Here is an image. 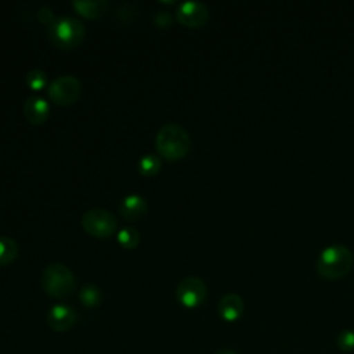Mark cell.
I'll use <instances>...</instances> for the list:
<instances>
[{"mask_svg":"<svg viewBox=\"0 0 354 354\" xmlns=\"http://www.w3.org/2000/svg\"><path fill=\"white\" fill-rule=\"evenodd\" d=\"M41 285L51 297L64 299L76 288V279L64 263H50L41 272Z\"/></svg>","mask_w":354,"mask_h":354,"instance_id":"cell-4","label":"cell"},{"mask_svg":"<svg viewBox=\"0 0 354 354\" xmlns=\"http://www.w3.org/2000/svg\"><path fill=\"white\" fill-rule=\"evenodd\" d=\"M37 18L40 22H43L44 25H50L55 17H54V12H53V8L51 7H47V6H43L41 8H39L37 11Z\"/></svg>","mask_w":354,"mask_h":354,"instance_id":"cell-20","label":"cell"},{"mask_svg":"<svg viewBox=\"0 0 354 354\" xmlns=\"http://www.w3.org/2000/svg\"><path fill=\"white\" fill-rule=\"evenodd\" d=\"M118 242L123 246V248H127V249H131L134 246L138 245L140 242V234L138 231L131 227V225H127V227H123L119 232H118Z\"/></svg>","mask_w":354,"mask_h":354,"instance_id":"cell-17","label":"cell"},{"mask_svg":"<svg viewBox=\"0 0 354 354\" xmlns=\"http://www.w3.org/2000/svg\"><path fill=\"white\" fill-rule=\"evenodd\" d=\"M243 310H245V303L238 293H225L224 296H221L217 304L218 315L227 322H234L238 318H241V315L243 314Z\"/></svg>","mask_w":354,"mask_h":354,"instance_id":"cell-10","label":"cell"},{"mask_svg":"<svg viewBox=\"0 0 354 354\" xmlns=\"http://www.w3.org/2000/svg\"><path fill=\"white\" fill-rule=\"evenodd\" d=\"M80 91L82 83L73 75L57 76L47 86L48 97L59 105H69L75 102L80 95Z\"/></svg>","mask_w":354,"mask_h":354,"instance_id":"cell-6","label":"cell"},{"mask_svg":"<svg viewBox=\"0 0 354 354\" xmlns=\"http://www.w3.org/2000/svg\"><path fill=\"white\" fill-rule=\"evenodd\" d=\"M18 256V243L11 236H0V266L10 264Z\"/></svg>","mask_w":354,"mask_h":354,"instance_id":"cell-14","label":"cell"},{"mask_svg":"<svg viewBox=\"0 0 354 354\" xmlns=\"http://www.w3.org/2000/svg\"><path fill=\"white\" fill-rule=\"evenodd\" d=\"M72 6L79 14L87 18H97L108 10L109 1L108 0H73Z\"/></svg>","mask_w":354,"mask_h":354,"instance_id":"cell-13","label":"cell"},{"mask_svg":"<svg viewBox=\"0 0 354 354\" xmlns=\"http://www.w3.org/2000/svg\"><path fill=\"white\" fill-rule=\"evenodd\" d=\"M216 354H236V353L232 351V350H230V348H221V350H218Z\"/></svg>","mask_w":354,"mask_h":354,"instance_id":"cell-22","label":"cell"},{"mask_svg":"<svg viewBox=\"0 0 354 354\" xmlns=\"http://www.w3.org/2000/svg\"><path fill=\"white\" fill-rule=\"evenodd\" d=\"M160 169V159L155 153H145L138 160V170L145 176H153Z\"/></svg>","mask_w":354,"mask_h":354,"instance_id":"cell-16","label":"cell"},{"mask_svg":"<svg viewBox=\"0 0 354 354\" xmlns=\"http://www.w3.org/2000/svg\"><path fill=\"white\" fill-rule=\"evenodd\" d=\"M148 203L144 196L138 194H130L123 198L120 203V214L127 220H137L147 213Z\"/></svg>","mask_w":354,"mask_h":354,"instance_id":"cell-12","label":"cell"},{"mask_svg":"<svg viewBox=\"0 0 354 354\" xmlns=\"http://www.w3.org/2000/svg\"><path fill=\"white\" fill-rule=\"evenodd\" d=\"M25 80H26V84L32 90H40V88L48 86L47 84V75H46V72L41 71V69H37V68L30 69L26 73V79Z\"/></svg>","mask_w":354,"mask_h":354,"instance_id":"cell-18","label":"cell"},{"mask_svg":"<svg viewBox=\"0 0 354 354\" xmlns=\"http://www.w3.org/2000/svg\"><path fill=\"white\" fill-rule=\"evenodd\" d=\"M83 22L71 15L55 17V19L47 26V35L53 44L61 48H71L77 46L84 37Z\"/></svg>","mask_w":354,"mask_h":354,"instance_id":"cell-3","label":"cell"},{"mask_svg":"<svg viewBox=\"0 0 354 354\" xmlns=\"http://www.w3.org/2000/svg\"><path fill=\"white\" fill-rule=\"evenodd\" d=\"M79 299L82 301V304H84L86 307H97L101 303L102 299V293L100 290V288L94 283H87L84 285L80 292H79Z\"/></svg>","mask_w":354,"mask_h":354,"instance_id":"cell-15","label":"cell"},{"mask_svg":"<svg viewBox=\"0 0 354 354\" xmlns=\"http://www.w3.org/2000/svg\"><path fill=\"white\" fill-rule=\"evenodd\" d=\"M24 113L26 119L33 124L43 123L50 115L48 102L40 95H29L24 102Z\"/></svg>","mask_w":354,"mask_h":354,"instance_id":"cell-11","label":"cell"},{"mask_svg":"<svg viewBox=\"0 0 354 354\" xmlns=\"http://www.w3.org/2000/svg\"><path fill=\"white\" fill-rule=\"evenodd\" d=\"M82 225L88 234L105 238L116 231L118 221L112 212L102 207H93L83 213Z\"/></svg>","mask_w":354,"mask_h":354,"instance_id":"cell-5","label":"cell"},{"mask_svg":"<svg viewBox=\"0 0 354 354\" xmlns=\"http://www.w3.org/2000/svg\"><path fill=\"white\" fill-rule=\"evenodd\" d=\"M155 145L158 152L170 160L185 156L191 148V137L185 127L178 123H165L156 133Z\"/></svg>","mask_w":354,"mask_h":354,"instance_id":"cell-1","label":"cell"},{"mask_svg":"<svg viewBox=\"0 0 354 354\" xmlns=\"http://www.w3.org/2000/svg\"><path fill=\"white\" fill-rule=\"evenodd\" d=\"M153 22L160 28H166L173 22V18L167 11H156L153 14Z\"/></svg>","mask_w":354,"mask_h":354,"instance_id":"cell-21","label":"cell"},{"mask_svg":"<svg viewBox=\"0 0 354 354\" xmlns=\"http://www.w3.org/2000/svg\"><path fill=\"white\" fill-rule=\"evenodd\" d=\"M336 344L342 351H354V330L344 329L336 337Z\"/></svg>","mask_w":354,"mask_h":354,"instance_id":"cell-19","label":"cell"},{"mask_svg":"<svg viewBox=\"0 0 354 354\" xmlns=\"http://www.w3.org/2000/svg\"><path fill=\"white\" fill-rule=\"evenodd\" d=\"M206 293H207V288L206 283L202 278L199 277H185L183 278L176 289V296L177 300L188 308H194L198 307L203 303V300L206 299Z\"/></svg>","mask_w":354,"mask_h":354,"instance_id":"cell-7","label":"cell"},{"mask_svg":"<svg viewBox=\"0 0 354 354\" xmlns=\"http://www.w3.org/2000/svg\"><path fill=\"white\" fill-rule=\"evenodd\" d=\"M176 17L183 25L189 28H198L207 22L209 8L202 1L187 0L178 6L176 11Z\"/></svg>","mask_w":354,"mask_h":354,"instance_id":"cell-8","label":"cell"},{"mask_svg":"<svg viewBox=\"0 0 354 354\" xmlns=\"http://www.w3.org/2000/svg\"><path fill=\"white\" fill-rule=\"evenodd\" d=\"M76 321L77 313L68 304H54L47 311V324L55 332L69 330L76 324Z\"/></svg>","mask_w":354,"mask_h":354,"instance_id":"cell-9","label":"cell"},{"mask_svg":"<svg viewBox=\"0 0 354 354\" xmlns=\"http://www.w3.org/2000/svg\"><path fill=\"white\" fill-rule=\"evenodd\" d=\"M353 261V252L346 245L335 243L319 252L315 268L321 277L326 279H337L348 274Z\"/></svg>","mask_w":354,"mask_h":354,"instance_id":"cell-2","label":"cell"}]
</instances>
